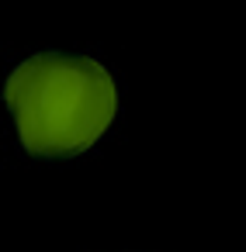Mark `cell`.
<instances>
[{"instance_id":"cell-1","label":"cell","mask_w":246,"mask_h":252,"mask_svg":"<svg viewBox=\"0 0 246 252\" xmlns=\"http://www.w3.org/2000/svg\"><path fill=\"white\" fill-rule=\"evenodd\" d=\"M7 107L32 156H77L115 118L111 76L80 56H35L7 80Z\"/></svg>"}]
</instances>
